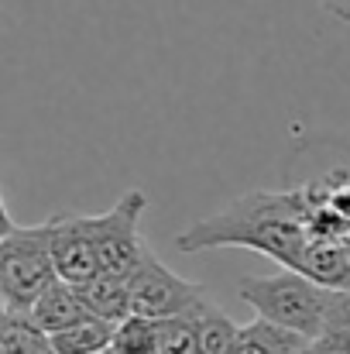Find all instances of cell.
<instances>
[{
    "mask_svg": "<svg viewBox=\"0 0 350 354\" xmlns=\"http://www.w3.org/2000/svg\"><path fill=\"white\" fill-rule=\"evenodd\" d=\"M309 241L313 234H309L306 196L299 186H289V189H254L237 196L217 214L189 224L175 237V248L186 254L213 248H247L295 272Z\"/></svg>",
    "mask_w": 350,
    "mask_h": 354,
    "instance_id": "cell-1",
    "label": "cell"
},
{
    "mask_svg": "<svg viewBox=\"0 0 350 354\" xmlns=\"http://www.w3.org/2000/svg\"><path fill=\"white\" fill-rule=\"evenodd\" d=\"M59 279L52 254V221L21 227L3 207L0 234V303L7 313H31L38 296Z\"/></svg>",
    "mask_w": 350,
    "mask_h": 354,
    "instance_id": "cell-2",
    "label": "cell"
},
{
    "mask_svg": "<svg viewBox=\"0 0 350 354\" xmlns=\"http://www.w3.org/2000/svg\"><path fill=\"white\" fill-rule=\"evenodd\" d=\"M237 296L257 317H264V320H271L278 327L299 330L309 341H320L323 327H327L333 289H323L313 279H306V275H299L292 268H282L275 275H247V279H240L237 282Z\"/></svg>",
    "mask_w": 350,
    "mask_h": 354,
    "instance_id": "cell-3",
    "label": "cell"
},
{
    "mask_svg": "<svg viewBox=\"0 0 350 354\" xmlns=\"http://www.w3.org/2000/svg\"><path fill=\"white\" fill-rule=\"evenodd\" d=\"M127 286H130V313L151 317V320L196 313L210 299L206 286L175 275L165 261H158V254L151 248H148L144 261L134 268V275L127 279Z\"/></svg>",
    "mask_w": 350,
    "mask_h": 354,
    "instance_id": "cell-4",
    "label": "cell"
},
{
    "mask_svg": "<svg viewBox=\"0 0 350 354\" xmlns=\"http://www.w3.org/2000/svg\"><path fill=\"white\" fill-rule=\"evenodd\" d=\"M148 196L144 189H127L110 210L97 214V248H100V268L104 275L130 279L134 268L148 254V241L141 234Z\"/></svg>",
    "mask_w": 350,
    "mask_h": 354,
    "instance_id": "cell-5",
    "label": "cell"
},
{
    "mask_svg": "<svg viewBox=\"0 0 350 354\" xmlns=\"http://www.w3.org/2000/svg\"><path fill=\"white\" fill-rule=\"evenodd\" d=\"M52 221V254L62 282L83 286L97 279L100 248H97V214H55Z\"/></svg>",
    "mask_w": 350,
    "mask_h": 354,
    "instance_id": "cell-6",
    "label": "cell"
},
{
    "mask_svg": "<svg viewBox=\"0 0 350 354\" xmlns=\"http://www.w3.org/2000/svg\"><path fill=\"white\" fill-rule=\"evenodd\" d=\"M28 317L52 337V334H59V330H66V327H72V324L93 317V313L86 310V303H83V296H79V289H76L72 282L55 279V282L38 296V303L31 306Z\"/></svg>",
    "mask_w": 350,
    "mask_h": 354,
    "instance_id": "cell-7",
    "label": "cell"
},
{
    "mask_svg": "<svg viewBox=\"0 0 350 354\" xmlns=\"http://www.w3.org/2000/svg\"><path fill=\"white\" fill-rule=\"evenodd\" d=\"M316 341H309L299 330L278 327L264 317L251 320L247 327H240V354H313Z\"/></svg>",
    "mask_w": 350,
    "mask_h": 354,
    "instance_id": "cell-8",
    "label": "cell"
},
{
    "mask_svg": "<svg viewBox=\"0 0 350 354\" xmlns=\"http://www.w3.org/2000/svg\"><path fill=\"white\" fill-rule=\"evenodd\" d=\"M86 310L100 320H110V324H120L130 317V286L127 279H117V275H97L83 286H76Z\"/></svg>",
    "mask_w": 350,
    "mask_h": 354,
    "instance_id": "cell-9",
    "label": "cell"
},
{
    "mask_svg": "<svg viewBox=\"0 0 350 354\" xmlns=\"http://www.w3.org/2000/svg\"><path fill=\"white\" fill-rule=\"evenodd\" d=\"M117 324L100 320V317H86L59 334H52V351L55 354H104L114 344Z\"/></svg>",
    "mask_w": 350,
    "mask_h": 354,
    "instance_id": "cell-10",
    "label": "cell"
},
{
    "mask_svg": "<svg viewBox=\"0 0 350 354\" xmlns=\"http://www.w3.org/2000/svg\"><path fill=\"white\" fill-rule=\"evenodd\" d=\"M0 354H55L52 337L28 317V313H7L0 317Z\"/></svg>",
    "mask_w": 350,
    "mask_h": 354,
    "instance_id": "cell-11",
    "label": "cell"
},
{
    "mask_svg": "<svg viewBox=\"0 0 350 354\" xmlns=\"http://www.w3.org/2000/svg\"><path fill=\"white\" fill-rule=\"evenodd\" d=\"M196 320H200L203 354H240V327L233 324L213 299H206L196 310Z\"/></svg>",
    "mask_w": 350,
    "mask_h": 354,
    "instance_id": "cell-12",
    "label": "cell"
},
{
    "mask_svg": "<svg viewBox=\"0 0 350 354\" xmlns=\"http://www.w3.org/2000/svg\"><path fill=\"white\" fill-rule=\"evenodd\" d=\"M316 354H350V289H333L323 337L316 341Z\"/></svg>",
    "mask_w": 350,
    "mask_h": 354,
    "instance_id": "cell-13",
    "label": "cell"
},
{
    "mask_svg": "<svg viewBox=\"0 0 350 354\" xmlns=\"http://www.w3.org/2000/svg\"><path fill=\"white\" fill-rule=\"evenodd\" d=\"M114 354H158V320L130 313L114 330Z\"/></svg>",
    "mask_w": 350,
    "mask_h": 354,
    "instance_id": "cell-14",
    "label": "cell"
},
{
    "mask_svg": "<svg viewBox=\"0 0 350 354\" xmlns=\"http://www.w3.org/2000/svg\"><path fill=\"white\" fill-rule=\"evenodd\" d=\"M158 354H203L196 313L158 320Z\"/></svg>",
    "mask_w": 350,
    "mask_h": 354,
    "instance_id": "cell-15",
    "label": "cell"
},
{
    "mask_svg": "<svg viewBox=\"0 0 350 354\" xmlns=\"http://www.w3.org/2000/svg\"><path fill=\"white\" fill-rule=\"evenodd\" d=\"M327 14L340 17V21H350V0H316Z\"/></svg>",
    "mask_w": 350,
    "mask_h": 354,
    "instance_id": "cell-16",
    "label": "cell"
},
{
    "mask_svg": "<svg viewBox=\"0 0 350 354\" xmlns=\"http://www.w3.org/2000/svg\"><path fill=\"white\" fill-rule=\"evenodd\" d=\"M104 354H114V351H104Z\"/></svg>",
    "mask_w": 350,
    "mask_h": 354,
    "instance_id": "cell-17",
    "label": "cell"
},
{
    "mask_svg": "<svg viewBox=\"0 0 350 354\" xmlns=\"http://www.w3.org/2000/svg\"><path fill=\"white\" fill-rule=\"evenodd\" d=\"M313 354H316V351H313Z\"/></svg>",
    "mask_w": 350,
    "mask_h": 354,
    "instance_id": "cell-18",
    "label": "cell"
}]
</instances>
